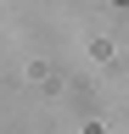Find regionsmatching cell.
<instances>
[{
  "instance_id": "6da1fadb",
  "label": "cell",
  "mask_w": 129,
  "mask_h": 134,
  "mask_svg": "<svg viewBox=\"0 0 129 134\" xmlns=\"http://www.w3.org/2000/svg\"><path fill=\"white\" fill-rule=\"evenodd\" d=\"M118 6H129V0H118Z\"/></svg>"
}]
</instances>
